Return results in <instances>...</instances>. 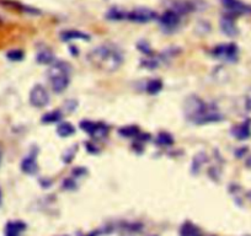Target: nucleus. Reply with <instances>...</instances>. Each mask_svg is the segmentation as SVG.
Masks as SVG:
<instances>
[{
	"label": "nucleus",
	"instance_id": "nucleus-1",
	"mask_svg": "<svg viewBox=\"0 0 251 236\" xmlns=\"http://www.w3.org/2000/svg\"><path fill=\"white\" fill-rule=\"evenodd\" d=\"M185 115L188 121L195 124L216 123L223 119L222 115L217 112L216 107L204 102L197 96H190L185 102Z\"/></svg>",
	"mask_w": 251,
	"mask_h": 236
},
{
	"label": "nucleus",
	"instance_id": "nucleus-2",
	"mask_svg": "<svg viewBox=\"0 0 251 236\" xmlns=\"http://www.w3.org/2000/svg\"><path fill=\"white\" fill-rule=\"evenodd\" d=\"M94 67L105 71H115L122 66L123 55L118 48L112 45H102L94 48L88 55Z\"/></svg>",
	"mask_w": 251,
	"mask_h": 236
},
{
	"label": "nucleus",
	"instance_id": "nucleus-3",
	"mask_svg": "<svg viewBox=\"0 0 251 236\" xmlns=\"http://www.w3.org/2000/svg\"><path fill=\"white\" fill-rule=\"evenodd\" d=\"M69 71L71 69H69L68 64L62 61H58L48 69V78H50V85H52L54 93L62 94L68 88L69 83H71Z\"/></svg>",
	"mask_w": 251,
	"mask_h": 236
},
{
	"label": "nucleus",
	"instance_id": "nucleus-4",
	"mask_svg": "<svg viewBox=\"0 0 251 236\" xmlns=\"http://www.w3.org/2000/svg\"><path fill=\"white\" fill-rule=\"evenodd\" d=\"M156 18H158V14L149 8H137L131 10L129 13H126V19L127 20L137 24L151 23Z\"/></svg>",
	"mask_w": 251,
	"mask_h": 236
},
{
	"label": "nucleus",
	"instance_id": "nucleus-5",
	"mask_svg": "<svg viewBox=\"0 0 251 236\" xmlns=\"http://www.w3.org/2000/svg\"><path fill=\"white\" fill-rule=\"evenodd\" d=\"M213 57L226 62H235L238 58V47L235 43H226V45H219L212 50Z\"/></svg>",
	"mask_w": 251,
	"mask_h": 236
},
{
	"label": "nucleus",
	"instance_id": "nucleus-6",
	"mask_svg": "<svg viewBox=\"0 0 251 236\" xmlns=\"http://www.w3.org/2000/svg\"><path fill=\"white\" fill-rule=\"evenodd\" d=\"M30 103L37 108H42L50 103V95L45 86L41 84L33 86L30 93Z\"/></svg>",
	"mask_w": 251,
	"mask_h": 236
},
{
	"label": "nucleus",
	"instance_id": "nucleus-7",
	"mask_svg": "<svg viewBox=\"0 0 251 236\" xmlns=\"http://www.w3.org/2000/svg\"><path fill=\"white\" fill-rule=\"evenodd\" d=\"M221 3L226 9V11L233 16L251 14V6L243 3L241 0H221Z\"/></svg>",
	"mask_w": 251,
	"mask_h": 236
},
{
	"label": "nucleus",
	"instance_id": "nucleus-8",
	"mask_svg": "<svg viewBox=\"0 0 251 236\" xmlns=\"http://www.w3.org/2000/svg\"><path fill=\"white\" fill-rule=\"evenodd\" d=\"M80 128L91 137H96L99 139H102L107 136L108 127L103 123H95L91 121L80 122Z\"/></svg>",
	"mask_w": 251,
	"mask_h": 236
},
{
	"label": "nucleus",
	"instance_id": "nucleus-9",
	"mask_svg": "<svg viewBox=\"0 0 251 236\" xmlns=\"http://www.w3.org/2000/svg\"><path fill=\"white\" fill-rule=\"evenodd\" d=\"M180 18L181 15H178V14L175 13L174 10L168 9V10L160 16L159 23H160V26L164 30L174 31L178 27V25H180Z\"/></svg>",
	"mask_w": 251,
	"mask_h": 236
},
{
	"label": "nucleus",
	"instance_id": "nucleus-10",
	"mask_svg": "<svg viewBox=\"0 0 251 236\" xmlns=\"http://www.w3.org/2000/svg\"><path fill=\"white\" fill-rule=\"evenodd\" d=\"M196 3L192 0H171L169 9L177 13L178 15H185V14L192 13L196 10Z\"/></svg>",
	"mask_w": 251,
	"mask_h": 236
},
{
	"label": "nucleus",
	"instance_id": "nucleus-11",
	"mask_svg": "<svg viewBox=\"0 0 251 236\" xmlns=\"http://www.w3.org/2000/svg\"><path fill=\"white\" fill-rule=\"evenodd\" d=\"M222 28V32L226 33V36L229 37H235L238 36L239 30H238V26H236L235 20H234V16L233 15H226L221 19V23H219Z\"/></svg>",
	"mask_w": 251,
	"mask_h": 236
},
{
	"label": "nucleus",
	"instance_id": "nucleus-12",
	"mask_svg": "<svg viewBox=\"0 0 251 236\" xmlns=\"http://www.w3.org/2000/svg\"><path fill=\"white\" fill-rule=\"evenodd\" d=\"M21 170L24 171L27 175H33V173L37 172L38 165L37 161H36L35 154H31V155L26 156L25 159L21 163Z\"/></svg>",
	"mask_w": 251,
	"mask_h": 236
},
{
	"label": "nucleus",
	"instance_id": "nucleus-13",
	"mask_svg": "<svg viewBox=\"0 0 251 236\" xmlns=\"http://www.w3.org/2000/svg\"><path fill=\"white\" fill-rule=\"evenodd\" d=\"M60 38H62V41H64V42H67V41H74V40L89 41L90 40V36L78 30H67V31H63V32L60 33Z\"/></svg>",
	"mask_w": 251,
	"mask_h": 236
},
{
	"label": "nucleus",
	"instance_id": "nucleus-14",
	"mask_svg": "<svg viewBox=\"0 0 251 236\" xmlns=\"http://www.w3.org/2000/svg\"><path fill=\"white\" fill-rule=\"evenodd\" d=\"M1 4H4L5 6H9V8L15 9V10L23 11V13L33 14V15H38V14H40V11H38L37 9H33V8H30V6H26V5H24V4L19 3V1H15V0H4Z\"/></svg>",
	"mask_w": 251,
	"mask_h": 236
},
{
	"label": "nucleus",
	"instance_id": "nucleus-15",
	"mask_svg": "<svg viewBox=\"0 0 251 236\" xmlns=\"http://www.w3.org/2000/svg\"><path fill=\"white\" fill-rule=\"evenodd\" d=\"M233 134L236 137V139H248L251 136V128H250V121H245L244 123H241L240 126L235 127L233 129Z\"/></svg>",
	"mask_w": 251,
	"mask_h": 236
},
{
	"label": "nucleus",
	"instance_id": "nucleus-16",
	"mask_svg": "<svg viewBox=\"0 0 251 236\" xmlns=\"http://www.w3.org/2000/svg\"><path fill=\"white\" fill-rule=\"evenodd\" d=\"M25 230V224L21 221H10L6 224L5 236H20L21 231Z\"/></svg>",
	"mask_w": 251,
	"mask_h": 236
},
{
	"label": "nucleus",
	"instance_id": "nucleus-17",
	"mask_svg": "<svg viewBox=\"0 0 251 236\" xmlns=\"http://www.w3.org/2000/svg\"><path fill=\"white\" fill-rule=\"evenodd\" d=\"M74 132H75V128L69 122H63L57 127V134L60 138H68V137L73 136Z\"/></svg>",
	"mask_w": 251,
	"mask_h": 236
},
{
	"label": "nucleus",
	"instance_id": "nucleus-18",
	"mask_svg": "<svg viewBox=\"0 0 251 236\" xmlns=\"http://www.w3.org/2000/svg\"><path fill=\"white\" fill-rule=\"evenodd\" d=\"M180 235L181 236H202L200 229L197 228L196 225H194L192 223H190V221L183 224L182 228H181L180 230Z\"/></svg>",
	"mask_w": 251,
	"mask_h": 236
},
{
	"label": "nucleus",
	"instance_id": "nucleus-19",
	"mask_svg": "<svg viewBox=\"0 0 251 236\" xmlns=\"http://www.w3.org/2000/svg\"><path fill=\"white\" fill-rule=\"evenodd\" d=\"M118 134L123 138H136L139 136V128L136 126H128V127H122L118 131Z\"/></svg>",
	"mask_w": 251,
	"mask_h": 236
},
{
	"label": "nucleus",
	"instance_id": "nucleus-20",
	"mask_svg": "<svg viewBox=\"0 0 251 236\" xmlns=\"http://www.w3.org/2000/svg\"><path fill=\"white\" fill-rule=\"evenodd\" d=\"M62 119V112L60 111H52V112L46 113L42 117V123H55V122H59Z\"/></svg>",
	"mask_w": 251,
	"mask_h": 236
},
{
	"label": "nucleus",
	"instance_id": "nucleus-21",
	"mask_svg": "<svg viewBox=\"0 0 251 236\" xmlns=\"http://www.w3.org/2000/svg\"><path fill=\"white\" fill-rule=\"evenodd\" d=\"M161 89H163V83H161V80H159V79H153V80H151L147 84L146 90L147 93L151 94V95H156V94L160 93Z\"/></svg>",
	"mask_w": 251,
	"mask_h": 236
},
{
	"label": "nucleus",
	"instance_id": "nucleus-22",
	"mask_svg": "<svg viewBox=\"0 0 251 236\" xmlns=\"http://www.w3.org/2000/svg\"><path fill=\"white\" fill-rule=\"evenodd\" d=\"M156 144L161 146H171L174 144V138L171 134L166 133V132H161L156 137Z\"/></svg>",
	"mask_w": 251,
	"mask_h": 236
},
{
	"label": "nucleus",
	"instance_id": "nucleus-23",
	"mask_svg": "<svg viewBox=\"0 0 251 236\" xmlns=\"http://www.w3.org/2000/svg\"><path fill=\"white\" fill-rule=\"evenodd\" d=\"M37 62L40 64H50L54 62V55H53V53L50 50H42L37 55Z\"/></svg>",
	"mask_w": 251,
	"mask_h": 236
},
{
	"label": "nucleus",
	"instance_id": "nucleus-24",
	"mask_svg": "<svg viewBox=\"0 0 251 236\" xmlns=\"http://www.w3.org/2000/svg\"><path fill=\"white\" fill-rule=\"evenodd\" d=\"M206 161H207L206 154L200 153L199 155L195 156L194 164H192V170H194V172H195V173L199 172V170H200V168H201V166L203 165V164L206 163Z\"/></svg>",
	"mask_w": 251,
	"mask_h": 236
},
{
	"label": "nucleus",
	"instance_id": "nucleus-25",
	"mask_svg": "<svg viewBox=\"0 0 251 236\" xmlns=\"http://www.w3.org/2000/svg\"><path fill=\"white\" fill-rule=\"evenodd\" d=\"M107 18L112 21H121L126 19V13L120 9H111L107 14Z\"/></svg>",
	"mask_w": 251,
	"mask_h": 236
},
{
	"label": "nucleus",
	"instance_id": "nucleus-26",
	"mask_svg": "<svg viewBox=\"0 0 251 236\" xmlns=\"http://www.w3.org/2000/svg\"><path fill=\"white\" fill-rule=\"evenodd\" d=\"M24 52L20 49H13L10 50V52H8V54H6V57L10 59V61H14V62H18V61H23L24 59Z\"/></svg>",
	"mask_w": 251,
	"mask_h": 236
},
{
	"label": "nucleus",
	"instance_id": "nucleus-27",
	"mask_svg": "<svg viewBox=\"0 0 251 236\" xmlns=\"http://www.w3.org/2000/svg\"><path fill=\"white\" fill-rule=\"evenodd\" d=\"M138 48H139V50H141L142 53H144V54H151V47H149V45L148 43L146 42V41H143V42H139L138 43Z\"/></svg>",
	"mask_w": 251,
	"mask_h": 236
},
{
	"label": "nucleus",
	"instance_id": "nucleus-28",
	"mask_svg": "<svg viewBox=\"0 0 251 236\" xmlns=\"http://www.w3.org/2000/svg\"><path fill=\"white\" fill-rule=\"evenodd\" d=\"M0 203H1V191H0Z\"/></svg>",
	"mask_w": 251,
	"mask_h": 236
},
{
	"label": "nucleus",
	"instance_id": "nucleus-29",
	"mask_svg": "<svg viewBox=\"0 0 251 236\" xmlns=\"http://www.w3.org/2000/svg\"><path fill=\"white\" fill-rule=\"evenodd\" d=\"M86 236H95V234H89V235H86Z\"/></svg>",
	"mask_w": 251,
	"mask_h": 236
},
{
	"label": "nucleus",
	"instance_id": "nucleus-30",
	"mask_svg": "<svg viewBox=\"0 0 251 236\" xmlns=\"http://www.w3.org/2000/svg\"><path fill=\"white\" fill-rule=\"evenodd\" d=\"M0 161H1V155H0Z\"/></svg>",
	"mask_w": 251,
	"mask_h": 236
}]
</instances>
